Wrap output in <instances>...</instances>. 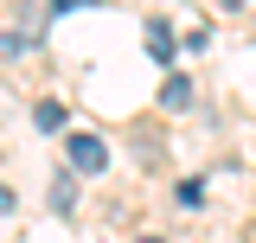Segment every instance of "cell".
<instances>
[{
	"mask_svg": "<svg viewBox=\"0 0 256 243\" xmlns=\"http://www.w3.org/2000/svg\"><path fill=\"white\" fill-rule=\"evenodd\" d=\"M0 212H13V192H6V186H0Z\"/></svg>",
	"mask_w": 256,
	"mask_h": 243,
	"instance_id": "6",
	"label": "cell"
},
{
	"mask_svg": "<svg viewBox=\"0 0 256 243\" xmlns=\"http://www.w3.org/2000/svg\"><path fill=\"white\" fill-rule=\"evenodd\" d=\"M148 52H154L160 64H173V26H166V20H148Z\"/></svg>",
	"mask_w": 256,
	"mask_h": 243,
	"instance_id": "4",
	"label": "cell"
},
{
	"mask_svg": "<svg viewBox=\"0 0 256 243\" xmlns=\"http://www.w3.org/2000/svg\"><path fill=\"white\" fill-rule=\"evenodd\" d=\"M186 102H192V77H186V70H173V77L160 84V109H186Z\"/></svg>",
	"mask_w": 256,
	"mask_h": 243,
	"instance_id": "2",
	"label": "cell"
},
{
	"mask_svg": "<svg viewBox=\"0 0 256 243\" xmlns=\"http://www.w3.org/2000/svg\"><path fill=\"white\" fill-rule=\"evenodd\" d=\"M45 198H52V212H58V218H70V212H77V186H70V173H58Z\"/></svg>",
	"mask_w": 256,
	"mask_h": 243,
	"instance_id": "3",
	"label": "cell"
},
{
	"mask_svg": "<svg viewBox=\"0 0 256 243\" xmlns=\"http://www.w3.org/2000/svg\"><path fill=\"white\" fill-rule=\"evenodd\" d=\"M134 243H160V237H134Z\"/></svg>",
	"mask_w": 256,
	"mask_h": 243,
	"instance_id": "8",
	"label": "cell"
},
{
	"mask_svg": "<svg viewBox=\"0 0 256 243\" xmlns=\"http://www.w3.org/2000/svg\"><path fill=\"white\" fill-rule=\"evenodd\" d=\"M32 128L38 134H64V102H38L32 109Z\"/></svg>",
	"mask_w": 256,
	"mask_h": 243,
	"instance_id": "5",
	"label": "cell"
},
{
	"mask_svg": "<svg viewBox=\"0 0 256 243\" xmlns=\"http://www.w3.org/2000/svg\"><path fill=\"white\" fill-rule=\"evenodd\" d=\"M218 6H244V0H218Z\"/></svg>",
	"mask_w": 256,
	"mask_h": 243,
	"instance_id": "7",
	"label": "cell"
},
{
	"mask_svg": "<svg viewBox=\"0 0 256 243\" xmlns=\"http://www.w3.org/2000/svg\"><path fill=\"white\" fill-rule=\"evenodd\" d=\"M64 154H70V173H102L109 166V141L102 134H70Z\"/></svg>",
	"mask_w": 256,
	"mask_h": 243,
	"instance_id": "1",
	"label": "cell"
}]
</instances>
